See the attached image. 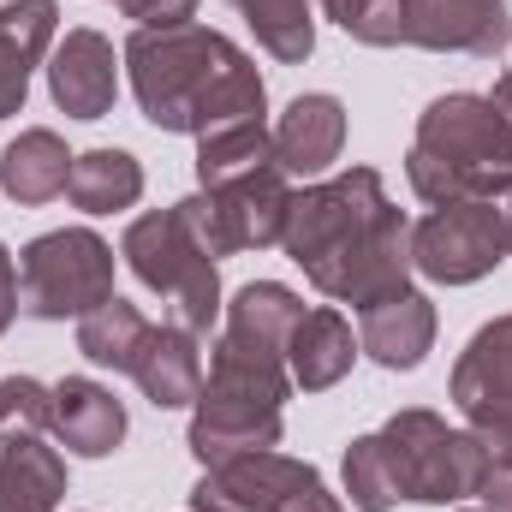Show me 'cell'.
Here are the masks:
<instances>
[{
  "label": "cell",
  "instance_id": "1",
  "mask_svg": "<svg viewBox=\"0 0 512 512\" xmlns=\"http://www.w3.org/2000/svg\"><path fill=\"white\" fill-rule=\"evenodd\" d=\"M280 245L310 274L316 292L352 310L411 292V227L387 203L376 167H352L328 185L292 191Z\"/></svg>",
  "mask_w": 512,
  "mask_h": 512
},
{
  "label": "cell",
  "instance_id": "2",
  "mask_svg": "<svg viewBox=\"0 0 512 512\" xmlns=\"http://www.w3.org/2000/svg\"><path fill=\"white\" fill-rule=\"evenodd\" d=\"M131 90L155 131H215L233 120H262V78L251 54L233 48L221 30L167 24L131 30L126 42Z\"/></svg>",
  "mask_w": 512,
  "mask_h": 512
},
{
  "label": "cell",
  "instance_id": "3",
  "mask_svg": "<svg viewBox=\"0 0 512 512\" xmlns=\"http://www.w3.org/2000/svg\"><path fill=\"white\" fill-rule=\"evenodd\" d=\"M483 471H489V447L417 405L346 447V495L358 512H393L399 501L459 507L465 495H477Z\"/></svg>",
  "mask_w": 512,
  "mask_h": 512
},
{
  "label": "cell",
  "instance_id": "4",
  "mask_svg": "<svg viewBox=\"0 0 512 512\" xmlns=\"http://www.w3.org/2000/svg\"><path fill=\"white\" fill-rule=\"evenodd\" d=\"M286 352L256 346L221 328L215 358H209V382L197 393V417H191V453L203 465H227L245 453H268L280 441V399H286Z\"/></svg>",
  "mask_w": 512,
  "mask_h": 512
},
{
  "label": "cell",
  "instance_id": "5",
  "mask_svg": "<svg viewBox=\"0 0 512 512\" xmlns=\"http://www.w3.org/2000/svg\"><path fill=\"white\" fill-rule=\"evenodd\" d=\"M411 191L423 203H459L512 179V126L489 96H435L405 155Z\"/></svg>",
  "mask_w": 512,
  "mask_h": 512
},
{
  "label": "cell",
  "instance_id": "6",
  "mask_svg": "<svg viewBox=\"0 0 512 512\" xmlns=\"http://www.w3.org/2000/svg\"><path fill=\"white\" fill-rule=\"evenodd\" d=\"M120 256L131 262V274L161 292L173 328L185 334H209L215 316H221V274H215V256L191 239V227L179 221V209H155V215H137L126 227V245Z\"/></svg>",
  "mask_w": 512,
  "mask_h": 512
},
{
  "label": "cell",
  "instance_id": "7",
  "mask_svg": "<svg viewBox=\"0 0 512 512\" xmlns=\"http://www.w3.org/2000/svg\"><path fill=\"white\" fill-rule=\"evenodd\" d=\"M114 298V245L90 227H60L30 239L18 256V316L84 322Z\"/></svg>",
  "mask_w": 512,
  "mask_h": 512
},
{
  "label": "cell",
  "instance_id": "8",
  "mask_svg": "<svg viewBox=\"0 0 512 512\" xmlns=\"http://www.w3.org/2000/svg\"><path fill=\"white\" fill-rule=\"evenodd\" d=\"M512 256V179L459 203H435L411 227V268L441 286H471Z\"/></svg>",
  "mask_w": 512,
  "mask_h": 512
},
{
  "label": "cell",
  "instance_id": "9",
  "mask_svg": "<svg viewBox=\"0 0 512 512\" xmlns=\"http://www.w3.org/2000/svg\"><path fill=\"white\" fill-rule=\"evenodd\" d=\"M173 209H179V221L191 227V239L209 256H233V251H256V245H280L292 191H286V173L268 167L256 179H239V185L197 191V197H185Z\"/></svg>",
  "mask_w": 512,
  "mask_h": 512
},
{
  "label": "cell",
  "instance_id": "10",
  "mask_svg": "<svg viewBox=\"0 0 512 512\" xmlns=\"http://www.w3.org/2000/svg\"><path fill=\"white\" fill-rule=\"evenodd\" d=\"M453 405L465 411V423L489 447V459L512 465V316L477 328V340L453 364Z\"/></svg>",
  "mask_w": 512,
  "mask_h": 512
},
{
  "label": "cell",
  "instance_id": "11",
  "mask_svg": "<svg viewBox=\"0 0 512 512\" xmlns=\"http://www.w3.org/2000/svg\"><path fill=\"white\" fill-rule=\"evenodd\" d=\"M399 42L495 60L512 42V12L501 0H399Z\"/></svg>",
  "mask_w": 512,
  "mask_h": 512
},
{
  "label": "cell",
  "instance_id": "12",
  "mask_svg": "<svg viewBox=\"0 0 512 512\" xmlns=\"http://www.w3.org/2000/svg\"><path fill=\"white\" fill-rule=\"evenodd\" d=\"M310 483H316V465H298L268 447V453L209 465V477L191 495V512H286V501Z\"/></svg>",
  "mask_w": 512,
  "mask_h": 512
},
{
  "label": "cell",
  "instance_id": "13",
  "mask_svg": "<svg viewBox=\"0 0 512 512\" xmlns=\"http://www.w3.org/2000/svg\"><path fill=\"white\" fill-rule=\"evenodd\" d=\"M48 96L72 120H102L120 96V60L102 30H66L48 54Z\"/></svg>",
  "mask_w": 512,
  "mask_h": 512
},
{
  "label": "cell",
  "instance_id": "14",
  "mask_svg": "<svg viewBox=\"0 0 512 512\" xmlns=\"http://www.w3.org/2000/svg\"><path fill=\"white\" fill-rule=\"evenodd\" d=\"M54 24H60L54 0H6L0 6V120L24 108L30 72L42 66V54H54Z\"/></svg>",
  "mask_w": 512,
  "mask_h": 512
},
{
  "label": "cell",
  "instance_id": "15",
  "mask_svg": "<svg viewBox=\"0 0 512 512\" xmlns=\"http://www.w3.org/2000/svg\"><path fill=\"white\" fill-rule=\"evenodd\" d=\"M126 376L143 387V399H149L155 411L197 405V393H203V358H197V334H185V328H173V322H167V328H149Z\"/></svg>",
  "mask_w": 512,
  "mask_h": 512
},
{
  "label": "cell",
  "instance_id": "16",
  "mask_svg": "<svg viewBox=\"0 0 512 512\" xmlns=\"http://www.w3.org/2000/svg\"><path fill=\"white\" fill-rule=\"evenodd\" d=\"M340 143H346V108L334 96H298L274 126V161L280 173L316 179L340 161Z\"/></svg>",
  "mask_w": 512,
  "mask_h": 512
},
{
  "label": "cell",
  "instance_id": "17",
  "mask_svg": "<svg viewBox=\"0 0 512 512\" xmlns=\"http://www.w3.org/2000/svg\"><path fill=\"white\" fill-rule=\"evenodd\" d=\"M66 453H84V459H102L126 441V405L90 376H66L54 387V423H48Z\"/></svg>",
  "mask_w": 512,
  "mask_h": 512
},
{
  "label": "cell",
  "instance_id": "18",
  "mask_svg": "<svg viewBox=\"0 0 512 512\" xmlns=\"http://www.w3.org/2000/svg\"><path fill=\"white\" fill-rule=\"evenodd\" d=\"M358 316H364L358 346H364L382 370H417L423 352L435 346V304H429L423 292H393V298L358 310Z\"/></svg>",
  "mask_w": 512,
  "mask_h": 512
},
{
  "label": "cell",
  "instance_id": "19",
  "mask_svg": "<svg viewBox=\"0 0 512 512\" xmlns=\"http://www.w3.org/2000/svg\"><path fill=\"white\" fill-rule=\"evenodd\" d=\"M352 358H358V340H352V322L340 310H304L298 328L286 334V376L304 393L346 382Z\"/></svg>",
  "mask_w": 512,
  "mask_h": 512
},
{
  "label": "cell",
  "instance_id": "20",
  "mask_svg": "<svg viewBox=\"0 0 512 512\" xmlns=\"http://www.w3.org/2000/svg\"><path fill=\"white\" fill-rule=\"evenodd\" d=\"M66 179H72V149H66L48 126L18 131V137L6 143V155H0V191H6L12 203H24V209L54 203V197L66 191Z\"/></svg>",
  "mask_w": 512,
  "mask_h": 512
},
{
  "label": "cell",
  "instance_id": "21",
  "mask_svg": "<svg viewBox=\"0 0 512 512\" xmlns=\"http://www.w3.org/2000/svg\"><path fill=\"white\" fill-rule=\"evenodd\" d=\"M268 167H280V161H274V131L262 120H233V126H215L197 137V185L203 191L256 179Z\"/></svg>",
  "mask_w": 512,
  "mask_h": 512
},
{
  "label": "cell",
  "instance_id": "22",
  "mask_svg": "<svg viewBox=\"0 0 512 512\" xmlns=\"http://www.w3.org/2000/svg\"><path fill=\"white\" fill-rule=\"evenodd\" d=\"M66 459L42 441L0 447V512H60Z\"/></svg>",
  "mask_w": 512,
  "mask_h": 512
},
{
  "label": "cell",
  "instance_id": "23",
  "mask_svg": "<svg viewBox=\"0 0 512 512\" xmlns=\"http://www.w3.org/2000/svg\"><path fill=\"white\" fill-rule=\"evenodd\" d=\"M66 197H72L84 215H114V209H131V203L143 197V167L131 161L126 149H90V155H72Z\"/></svg>",
  "mask_w": 512,
  "mask_h": 512
},
{
  "label": "cell",
  "instance_id": "24",
  "mask_svg": "<svg viewBox=\"0 0 512 512\" xmlns=\"http://www.w3.org/2000/svg\"><path fill=\"white\" fill-rule=\"evenodd\" d=\"M298 316H304V298H298L292 286H280V280H251V286H239L233 304H227V334L286 352V334L298 328Z\"/></svg>",
  "mask_w": 512,
  "mask_h": 512
},
{
  "label": "cell",
  "instance_id": "25",
  "mask_svg": "<svg viewBox=\"0 0 512 512\" xmlns=\"http://www.w3.org/2000/svg\"><path fill=\"white\" fill-rule=\"evenodd\" d=\"M149 328H155V322H149L137 304L108 298L96 316H84V322H78V352H84L90 364H102V370H120V376H126Z\"/></svg>",
  "mask_w": 512,
  "mask_h": 512
},
{
  "label": "cell",
  "instance_id": "26",
  "mask_svg": "<svg viewBox=\"0 0 512 512\" xmlns=\"http://www.w3.org/2000/svg\"><path fill=\"white\" fill-rule=\"evenodd\" d=\"M245 12V24L256 30V42L286 60V66H304L310 48H316V18H310V0H227Z\"/></svg>",
  "mask_w": 512,
  "mask_h": 512
},
{
  "label": "cell",
  "instance_id": "27",
  "mask_svg": "<svg viewBox=\"0 0 512 512\" xmlns=\"http://www.w3.org/2000/svg\"><path fill=\"white\" fill-rule=\"evenodd\" d=\"M48 423H54V387H42L36 376H6L0 382V447L42 441Z\"/></svg>",
  "mask_w": 512,
  "mask_h": 512
},
{
  "label": "cell",
  "instance_id": "28",
  "mask_svg": "<svg viewBox=\"0 0 512 512\" xmlns=\"http://www.w3.org/2000/svg\"><path fill=\"white\" fill-rule=\"evenodd\" d=\"M322 12L370 48H393L399 42V0H322Z\"/></svg>",
  "mask_w": 512,
  "mask_h": 512
},
{
  "label": "cell",
  "instance_id": "29",
  "mask_svg": "<svg viewBox=\"0 0 512 512\" xmlns=\"http://www.w3.org/2000/svg\"><path fill=\"white\" fill-rule=\"evenodd\" d=\"M120 12L137 18V30H167V24H191L197 0H120Z\"/></svg>",
  "mask_w": 512,
  "mask_h": 512
},
{
  "label": "cell",
  "instance_id": "30",
  "mask_svg": "<svg viewBox=\"0 0 512 512\" xmlns=\"http://www.w3.org/2000/svg\"><path fill=\"white\" fill-rule=\"evenodd\" d=\"M477 495H483V507H489V512H512V465H507V459H489V471H483Z\"/></svg>",
  "mask_w": 512,
  "mask_h": 512
},
{
  "label": "cell",
  "instance_id": "31",
  "mask_svg": "<svg viewBox=\"0 0 512 512\" xmlns=\"http://www.w3.org/2000/svg\"><path fill=\"white\" fill-rule=\"evenodd\" d=\"M18 322V268H12V256L0 245V334Z\"/></svg>",
  "mask_w": 512,
  "mask_h": 512
},
{
  "label": "cell",
  "instance_id": "32",
  "mask_svg": "<svg viewBox=\"0 0 512 512\" xmlns=\"http://www.w3.org/2000/svg\"><path fill=\"white\" fill-rule=\"evenodd\" d=\"M286 512H346V507H340V501H334V495L322 489V477H316L310 489H298V495L286 501Z\"/></svg>",
  "mask_w": 512,
  "mask_h": 512
},
{
  "label": "cell",
  "instance_id": "33",
  "mask_svg": "<svg viewBox=\"0 0 512 512\" xmlns=\"http://www.w3.org/2000/svg\"><path fill=\"white\" fill-rule=\"evenodd\" d=\"M489 102H495V108L507 114V126H512V72H501V78H495V90H489Z\"/></svg>",
  "mask_w": 512,
  "mask_h": 512
},
{
  "label": "cell",
  "instance_id": "34",
  "mask_svg": "<svg viewBox=\"0 0 512 512\" xmlns=\"http://www.w3.org/2000/svg\"><path fill=\"white\" fill-rule=\"evenodd\" d=\"M459 512H489V507H459Z\"/></svg>",
  "mask_w": 512,
  "mask_h": 512
}]
</instances>
